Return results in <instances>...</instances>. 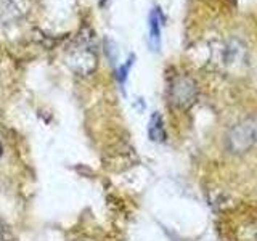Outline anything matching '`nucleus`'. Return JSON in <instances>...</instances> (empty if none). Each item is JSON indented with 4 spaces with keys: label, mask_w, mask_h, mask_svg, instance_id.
<instances>
[{
    "label": "nucleus",
    "mask_w": 257,
    "mask_h": 241,
    "mask_svg": "<svg viewBox=\"0 0 257 241\" xmlns=\"http://www.w3.org/2000/svg\"><path fill=\"white\" fill-rule=\"evenodd\" d=\"M198 85L188 76H177L169 85V100L179 109H188L196 103Z\"/></svg>",
    "instance_id": "obj_1"
},
{
    "label": "nucleus",
    "mask_w": 257,
    "mask_h": 241,
    "mask_svg": "<svg viewBox=\"0 0 257 241\" xmlns=\"http://www.w3.org/2000/svg\"><path fill=\"white\" fill-rule=\"evenodd\" d=\"M257 143V119H249L235 126L227 137V147L231 153H244Z\"/></svg>",
    "instance_id": "obj_2"
},
{
    "label": "nucleus",
    "mask_w": 257,
    "mask_h": 241,
    "mask_svg": "<svg viewBox=\"0 0 257 241\" xmlns=\"http://www.w3.org/2000/svg\"><path fill=\"white\" fill-rule=\"evenodd\" d=\"M135 163L134 150L125 147V145H119V147H112L109 151H104L103 155V167L109 172H122L132 167Z\"/></svg>",
    "instance_id": "obj_3"
},
{
    "label": "nucleus",
    "mask_w": 257,
    "mask_h": 241,
    "mask_svg": "<svg viewBox=\"0 0 257 241\" xmlns=\"http://www.w3.org/2000/svg\"><path fill=\"white\" fill-rule=\"evenodd\" d=\"M66 63L79 76H90L95 72L96 66H98L96 55L87 47H79V48H74L72 52H69Z\"/></svg>",
    "instance_id": "obj_4"
},
{
    "label": "nucleus",
    "mask_w": 257,
    "mask_h": 241,
    "mask_svg": "<svg viewBox=\"0 0 257 241\" xmlns=\"http://www.w3.org/2000/svg\"><path fill=\"white\" fill-rule=\"evenodd\" d=\"M163 15H161L159 8H153L148 18V29H150V36H148V44L153 52H159L161 48V26H163Z\"/></svg>",
    "instance_id": "obj_5"
},
{
    "label": "nucleus",
    "mask_w": 257,
    "mask_h": 241,
    "mask_svg": "<svg viewBox=\"0 0 257 241\" xmlns=\"http://www.w3.org/2000/svg\"><path fill=\"white\" fill-rule=\"evenodd\" d=\"M148 137L153 142H164L166 139V131H164V123L159 112H155L150 119L148 124Z\"/></svg>",
    "instance_id": "obj_6"
},
{
    "label": "nucleus",
    "mask_w": 257,
    "mask_h": 241,
    "mask_svg": "<svg viewBox=\"0 0 257 241\" xmlns=\"http://www.w3.org/2000/svg\"><path fill=\"white\" fill-rule=\"evenodd\" d=\"M8 4V13H15L16 16H20L28 10V0H7Z\"/></svg>",
    "instance_id": "obj_7"
},
{
    "label": "nucleus",
    "mask_w": 257,
    "mask_h": 241,
    "mask_svg": "<svg viewBox=\"0 0 257 241\" xmlns=\"http://www.w3.org/2000/svg\"><path fill=\"white\" fill-rule=\"evenodd\" d=\"M132 63H134V56H131L124 66L119 69V82L122 84V85L125 84V80H127V72H128V69L132 68Z\"/></svg>",
    "instance_id": "obj_8"
},
{
    "label": "nucleus",
    "mask_w": 257,
    "mask_h": 241,
    "mask_svg": "<svg viewBox=\"0 0 257 241\" xmlns=\"http://www.w3.org/2000/svg\"><path fill=\"white\" fill-rule=\"evenodd\" d=\"M12 231L8 227H5V225H2L0 227V241H12Z\"/></svg>",
    "instance_id": "obj_9"
},
{
    "label": "nucleus",
    "mask_w": 257,
    "mask_h": 241,
    "mask_svg": "<svg viewBox=\"0 0 257 241\" xmlns=\"http://www.w3.org/2000/svg\"><path fill=\"white\" fill-rule=\"evenodd\" d=\"M76 241H96L93 238H82V239H76Z\"/></svg>",
    "instance_id": "obj_10"
},
{
    "label": "nucleus",
    "mask_w": 257,
    "mask_h": 241,
    "mask_svg": "<svg viewBox=\"0 0 257 241\" xmlns=\"http://www.w3.org/2000/svg\"><path fill=\"white\" fill-rule=\"evenodd\" d=\"M2 153H4V148H2V143H0V156H2Z\"/></svg>",
    "instance_id": "obj_11"
}]
</instances>
